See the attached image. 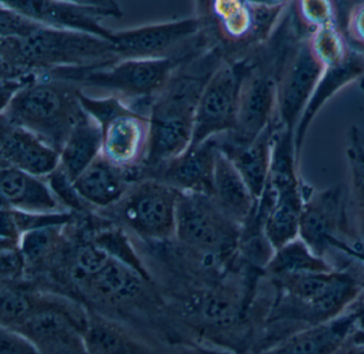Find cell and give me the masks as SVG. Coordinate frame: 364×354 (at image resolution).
I'll return each mask as SVG.
<instances>
[{
	"instance_id": "1",
	"label": "cell",
	"mask_w": 364,
	"mask_h": 354,
	"mask_svg": "<svg viewBox=\"0 0 364 354\" xmlns=\"http://www.w3.org/2000/svg\"><path fill=\"white\" fill-rule=\"evenodd\" d=\"M225 57V49L217 45L187 62L151 104L150 144L142 177H150L191 146L202 92Z\"/></svg>"
},
{
	"instance_id": "29",
	"label": "cell",
	"mask_w": 364,
	"mask_h": 354,
	"mask_svg": "<svg viewBox=\"0 0 364 354\" xmlns=\"http://www.w3.org/2000/svg\"><path fill=\"white\" fill-rule=\"evenodd\" d=\"M309 44L313 55L325 68L346 61L353 50L338 23L321 28L309 34Z\"/></svg>"
},
{
	"instance_id": "37",
	"label": "cell",
	"mask_w": 364,
	"mask_h": 354,
	"mask_svg": "<svg viewBox=\"0 0 364 354\" xmlns=\"http://www.w3.org/2000/svg\"><path fill=\"white\" fill-rule=\"evenodd\" d=\"M355 313H357V331L360 335L364 337V292L355 302Z\"/></svg>"
},
{
	"instance_id": "27",
	"label": "cell",
	"mask_w": 364,
	"mask_h": 354,
	"mask_svg": "<svg viewBox=\"0 0 364 354\" xmlns=\"http://www.w3.org/2000/svg\"><path fill=\"white\" fill-rule=\"evenodd\" d=\"M346 155L350 172L348 190L351 210L364 251V134L357 126H351L349 129Z\"/></svg>"
},
{
	"instance_id": "21",
	"label": "cell",
	"mask_w": 364,
	"mask_h": 354,
	"mask_svg": "<svg viewBox=\"0 0 364 354\" xmlns=\"http://www.w3.org/2000/svg\"><path fill=\"white\" fill-rule=\"evenodd\" d=\"M364 75V51L353 48L346 61L338 65L325 68L295 130L296 154L300 158L304 136L319 109L336 92L355 80H360Z\"/></svg>"
},
{
	"instance_id": "3",
	"label": "cell",
	"mask_w": 364,
	"mask_h": 354,
	"mask_svg": "<svg viewBox=\"0 0 364 354\" xmlns=\"http://www.w3.org/2000/svg\"><path fill=\"white\" fill-rule=\"evenodd\" d=\"M242 227L212 196L180 192L174 245L193 270L205 277H223L237 258Z\"/></svg>"
},
{
	"instance_id": "15",
	"label": "cell",
	"mask_w": 364,
	"mask_h": 354,
	"mask_svg": "<svg viewBox=\"0 0 364 354\" xmlns=\"http://www.w3.org/2000/svg\"><path fill=\"white\" fill-rule=\"evenodd\" d=\"M0 160L1 166L46 178L59 168L60 153L29 130L0 119Z\"/></svg>"
},
{
	"instance_id": "16",
	"label": "cell",
	"mask_w": 364,
	"mask_h": 354,
	"mask_svg": "<svg viewBox=\"0 0 364 354\" xmlns=\"http://www.w3.org/2000/svg\"><path fill=\"white\" fill-rule=\"evenodd\" d=\"M1 208L31 215L71 213L53 191L48 179L1 166L0 171Z\"/></svg>"
},
{
	"instance_id": "13",
	"label": "cell",
	"mask_w": 364,
	"mask_h": 354,
	"mask_svg": "<svg viewBox=\"0 0 364 354\" xmlns=\"http://www.w3.org/2000/svg\"><path fill=\"white\" fill-rule=\"evenodd\" d=\"M8 8L56 29L85 32L112 42L114 32L101 25L106 16H121L112 1H48V0H3Z\"/></svg>"
},
{
	"instance_id": "34",
	"label": "cell",
	"mask_w": 364,
	"mask_h": 354,
	"mask_svg": "<svg viewBox=\"0 0 364 354\" xmlns=\"http://www.w3.org/2000/svg\"><path fill=\"white\" fill-rule=\"evenodd\" d=\"M345 36L357 49H364V1L353 4L347 13Z\"/></svg>"
},
{
	"instance_id": "23",
	"label": "cell",
	"mask_w": 364,
	"mask_h": 354,
	"mask_svg": "<svg viewBox=\"0 0 364 354\" xmlns=\"http://www.w3.org/2000/svg\"><path fill=\"white\" fill-rule=\"evenodd\" d=\"M277 126L274 121L252 142L242 146L223 144L219 147L237 168L253 196L259 200L269 177L272 144Z\"/></svg>"
},
{
	"instance_id": "17",
	"label": "cell",
	"mask_w": 364,
	"mask_h": 354,
	"mask_svg": "<svg viewBox=\"0 0 364 354\" xmlns=\"http://www.w3.org/2000/svg\"><path fill=\"white\" fill-rule=\"evenodd\" d=\"M140 178V171L121 168L101 153L74 181L73 186L92 211L101 210L118 203L132 183Z\"/></svg>"
},
{
	"instance_id": "25",
	"label": "cell",
	"mask_w": 364,
	"mask_h": 354,
	"mask_svg": "<svg viewBox=\"0 0 364 354\" xmlns=\"http://www.w3.org/2000/svg\"><path fill=\"white\" fill-rule=\"evenodd\" d=\"M101 124L86 112L60 151L59 168L74 183L102 153Z\"/></svg>"
},
{
	"instance_id": "26",
	"label": "cell",
	"mask_w": 364,
	"mask_h": 354,
	"mask_svg": "<svg viewBox=\"0 0 364 354\" xmlns=\"http://www.w3.org/2000/svg\"><path fill=\"white\" fill-rule=\"evenodd\" d=\"M336 269L338 267L326 258L319 257L298 237L274 251V256L266 266L265 275L279 277L304 273L330 272Z\"/></svg>"
},
{
	"instance_id": "7",
	"label": "cell",
	"mask_w": 364,
	"mask_h": 354,
	"mask_svg": "<svg viewBox=\"0 0 364 354\" xmlns=\"http://www.w3.org/2000/svg\"><path fill=\"white\" fill-rule=\"evenodd\" d=\"M299 237L319 257L328 259L331 251H338L353 259L360 245L351 210L349 190L336 183L323 190L306 183L299 224Z\"/></svg>"
},
{
	"instance_id": "38",
	"label": "cell",
	"mask_w": 364,
	"mask_h": 354,
	"mask_svg": "<svg viewBox=\"0 0 364 354\" xmlns=\"http://www.w3.org/2000/svg\"><path fill=\"white\" fill-rule=\"evenodd\" d=\"M360 89L362 90V91L364 92V75L362 76V78L360 79Z\"/></svg>"
},
{
	"instance_id": "5",
	"label": "cell",
	"mask_w": 364,
	"mask_h": 354,
	"mask_svg": "<svg viewBox=\"0 0 364 354\" xmlns=\"http://www.w3.org/2000/svg\"><path fill=\"white\" fill-rule=\"evenodd\" d=\"M199 55L119 60L89 68H59L44 74L72 81L82 91L99 90L149 114L151 104L165 89L174 73Z\"/></svg>"
},
{
	"instance_id": "12",
	"label": "cell",
	"mask_w": 364,
	"mask_h": 354,
	"mask_svg": "<svg viewBox=\"0 0 364 354\" xmlns=\"http://www.w3.org/2000/svg\"><path fill=\"white\" fill-rule=\"evenodd\" d=\"M323 70L325 68L311 50L309 34L296 38L279 72L274 115L277 130L295 136L296 127Z\"/></svg>"
},
{
	"instance_id": "32",
	"label": "cell",
	"mask_w": 364,
	"mask_h": 354,
	"mask_svg": "<svg viewBox=\"0 0 364 354\" xmlns=\"http://www.w3.org/2000/svg\"><path fill=\"white\" fill-rule=\"evenodd\" d=\"M27 281V267L20 247L0 249V283Z\"/></svg>"
},
{
	"instance_id": "2",
	"label": "cell",
	"mask_w": 364,
	"mask_h": 354,
	"mask_svg": "<svg viewBox=\"0 0 364 354\" xmlns=\"http://www.w3.org/2000/svg\"><path fill=\"white\" fill-rule=\"evenodd\" d=\"M119 60L112 42L85 32L44 27L24 38H0L1 80Z\"/></svg>"
},
{
	"instance_id": "11",
	"label": "cell",
	"mask_w": 364,
	"mask_h": 354,
	"mask_svg": "<svg viewBox=\"0 0 364 354\" xmlns=\"http://www.w3.org/2000/svg\"><path fill=\"white\" fill-rule=\"evenodd\" d=\"M251 64V50L242 55H227L213 73L198 104L191 145L200 144L235 128L242 81Z\"/></svg>"
},
{
	"instance_id": "36",
	"label": "cell",
	"mask_w": 364,
	"mask_h": 354,
	"mask_svg": "<svg viewBox=\"0 0 364 354\" xmlns=\"http://www.w3.org/2000/svg\"><path fill=\"white\" fill-rule=\"evenodd\" d=\"M334 354H364V337L355 331Z\"/></svg>"
},
{
	"instance_id": "22",
	"label": "cell",
	"mask_w": 364,
	"mask_h": 354,
	"mask_svg": "<svg viewBox=\"0 0 364 354\" xmlns=\"http://www.w3.org/2000/svg\"><path fill=\"white\" fill-rule=\"evenodd\" d=\"M70 223L42 226L23 235L20 250L26 262L27 281L43 279L60 259L69 245Z\"/></svg>"
},
{
	"instance_id": "19",
	"label": "cell",
	"mask_w": 364,
	"mask_h": 354,
	"mask_svg": "<svg viewBox=\"0 0 364 354\" xmlns=\"http://www.w3.org/2000/svg\"><path fill=\"white\" fill-rule=\"evenodd\" d=\"M355 328L357 313L353 305L340 317L300 331L259 354H334Z\"/></svg>"
},
{
	"instance_id": "24",
	"label": "cell",
	"mask_w": 364,
	"mask_h": 354,
	"mask_svg": "<svg viewBox=\"0 0 364 354\" xmlns=\"http://www.w3.org/2000/svg\"><path fill=\"white\" fill-rule=\"evenodd\" d=\"M212 198L229 217L242 226L257 208V198L220 147L215 164Z\"/></svg>"
},
{
	"instance_id": "35",
	"label": "cell",
	"mask_w": 364,
	"mask_h": 354,
	"mask_svg": "<svg viewBox=\"0 0 364 354\" xmlns=\"http://www.w3.org/2000/svg\"><path fill=\"white\" fill-rule=\"evenodd\" d=\"M166 354H234L225 350L200 343H178L168 348Z\"/></svg>"
},
{
	"instance_id": "6",
	"label": "cell",
	"mask_w": 364,
	"mask_h": 354,
	"mask_svg": "<svg viewBox=\"0 0 364 354\" xmlns=\"http://www.w3.org/2000/svg\"><path fill=\"white\" fill-rule=\"evenodd\" d=\"M180 192L161 179L144 177L132 183L112 206L93 213L120 226L144 242H167L176 237V206Z\"/></svg>"
},
{
	"instance_id": "14",
	"label": "cell",
	"mask_w": 364,
	"mask_h": 354,
	"mask_svg": "<svg viewBox=\"0 0 364 354\" xmlns=\"http://www.w3.org/2000/svg\"><path fill=\"white\" fill-rule=\"evenodd\" d=\"M219 151L218 136L191 145L182 155L164 164L150 177L161 179L178 192L212 196L215 164Z\"/></svg>"
},
{
	"instance_id": "30",
	"label": "cell",
	"mask_w": 364,
	"mask_h": 354,
	"mask_svg": "<svg viewBox=\"0 0 364 354\" xmlns=\"http://www.w3.org/2000/svg\"><path fill=\"white\" fill-rule=\"evenodd\" d=\"M294 14L302 29L311 34L321 28L338 23L334 2L328 0H300L291 4Z\"/></svg>"
},
{
	"instance_id": "18",
	"label": "cell",
	"mask_w": 364,
	"mask_h": 354,
	"mask_svg": "<svg viewBox=\"0 0 364 354\" xmlns=\"http://www.w3.org/2000/svg\"><path fill=\"white\" fill-rule=\"evenodd\" d=\"M208 14L206 21L216 30L227 55H240L259 46L252 2L216 0L210 2Z\"/></svg>"
},
{
	"instance_id": "28",
	"label": "cell",
	"mask_w": 364,
	"mask_h": 354,
	"mask_svg": "<svg viewBox=\"0 0 364 354\" xmlns=\"http://www.w3.org/2000/svg\"><path fill=\"white\" fill-rule=\"evenodd\" d=\"M0 326L12 328L33 311L37 299V289L28 281L0 283Z\"/></svg>"
},
{
	"instance_id": "20",
	"label": "cell",
	"mask_w": 364,
	"mask_h": 354,
	"mask_svg": "<svg viewBox=\"0 0 364 354\" xmlns=\"http://www.w3.org/2000/svg\"><path fill=\"white\" fill-rule=\"evenodd\" d=\"M86 343L89 354H166L168 348L149 341L129 326L88 309Z\"/></svg>"
},
{
	"instance_id": "33",
	"label": "cell",
	"mask_w": 364,
	"mask_h": 354,
	"mask_svg": "<svg viewBox=\"0 0 364 354\" xmlns=\"http://www.w3.org/2000/svg\"><path fill=\"white\" fill-rule=\"evenodd\" d=\"M0 354H41L35 345L21 333L9 328L0 330Z\"/></svg>"
},
{
	"instance_id": "4",
	"label": "cell",
	"mask_w": 364,
	"mask_h": 354,
	"mask_svg": "<svg viewBox=\"0 0 364 354\" xmlns=\"http://www.w3.org/2000/svg\"><path fill=\"white\" fill-rule=\"evenodd\" d=\"M80 91L72 81L37 74L1 106L0 119L29 130L60 153L86 115Z\"/></svg>"
},
{
	"instance_id": "10",
	"label": "cell",
	"mask_w": 364,
	"mask_h": 354,
	"mask_svg": "<svg viewBox=\"0 0 364 354\" xmlns=\"http://www.w3.org/2000/svg\"><path fill=\"white\" fill-rule=\"evenodd\" d=\"M208 28L205 17H191L114 32L112 42L120 60L191 57L218 45Z\"/></svg>"
},
{
	"instance_id": "8",
	"label": "cell",
	"mask_w": 364,
	"mask_h": 354,
	"mask_svg": "<svg viewBox=\"0 0 364 354\" xmlns=\"http://www.w3.org/2000/svg\"><path fill=\"white\" fill-rule=\"evenodd\" d=\"M36 289L33 311L9 330L27 337L41 354H89L85 336L88 309L65 294Z\"/></svg>"
},
{
	"instance_id": "9",
	"label": "cell",
	"mask_w": 364,
	"mask_h": 354,
	"mask_svg": "<svg viewBox=\"0 0 364 354\" xmlns=\"http://www.w3.org/2000/svg\"><path fill=\"white\" fill-rule=\"evenodd\" d=\"M82 108L101 124L102 154L127 170L141 171L150 144V117L112 96L91 97L80 91Z\"/></svg>"
},
{
	"instance_id": "31",
	"label": "cell",
	"mask_w": 364,
	"mask_h": 354,
	"mask_svg": "<svg viewBox=\"0 0 364 354\" xmlns=\"http://www.w3.org/2000/svg\"><path fill=\"white\" fill-rule=\"evenodd\" d=\"M44 27L48 26L5 4L0 6V38H24Z\"/></svg>"
}]
</instances>
